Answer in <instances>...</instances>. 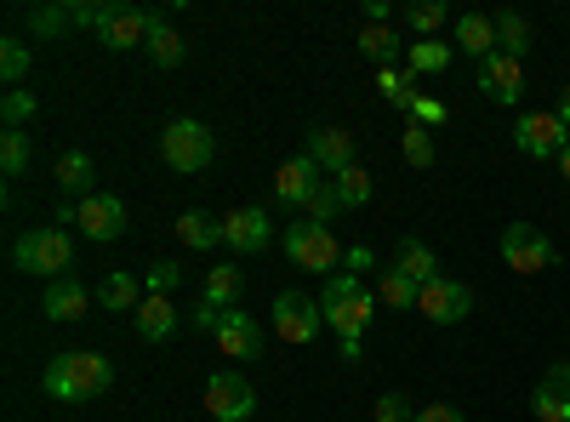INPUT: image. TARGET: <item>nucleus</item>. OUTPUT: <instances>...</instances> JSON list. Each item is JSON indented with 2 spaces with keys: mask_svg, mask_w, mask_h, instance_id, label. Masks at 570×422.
Listing matches in <instances>:
<instances>
[{
  "mask_svg": "<svg viewBox=\"0 0 570 422\" xmlns=\"http://www.w3.org/2000/svg\"><path fill=\"white\" fill-rule=\"evenodd\" d=\"M285 257H292L297 268H308V274H331V268H343V246H337V234H331L325 223H308V217H297L292 228H285Z\"/></svg>",
  "mask_w": 570,
  "mask_h": 422,
  "instance_id": "obj_5",
  "label": "nucleus"
},
{
  "mask_svg": "<svg viewBox=\"0 0 570 422\" xmlns=\"http://www.w3.org/2000/svg\"><path fill=\"white\" fill-rule=\"evenodd\" d=\"M142 52L155 58V69H177V63H183L188 46H183V35L166 23V12H149V46H142Z\"/></svg>",
  "mask_w": 570,
  "mask_h": 422,
  "instance_id": "obj_27",
  "label": "nucleus"
},
{
  "mask_svg": "<svg viewBox=\"0 0 570 422\" xmlns=\"http://www.w3.org/2000/svg\"><path fill=\"white\" fill-rule=\"evenodd\" d=\"M394 268H400L405 279H416V286H428V279L445 274V268H440V252L428 246V241H400V246H394Z\"/></svg>",
  "mask_w": 570,
  "mask_h": 422,
  "instance_id": "obj_25",
  "label": "nucleus"
},
{
  "mask_svg": "<svg viewBox=\"0 0 570 422\" xmlns=\"http://www.w3.org/2000/svg\"><path fill=\"white\" fill-rule=\"evenodd\" d=\"M240 292H246V274H240V263H217L212 274H206V286H200V303H212V308H234L240 303Z\"/></svg>",
  "mask_w": 570,
  "mask_h": 422,
  "instance_id": "obj_26",
  "label": "nucleus"
},
{
  "mask_svg": "<svg viewBox=\"0 0 570 422\" xmlns=\"http://www.w3.org/2000/svg\"><path fill=\"white\" fill-rule=\"evenodd\" d=\"M29 160H35V137H29L23 126H7V131H0V171H7V177H23Z\"/></svg>",
  "mask_w": 570,
  "mask_h": 422,
  "instance_id": "obj_31",
  "label": "nucleus"
},
{
  "mask_svg": "<svg viewBox=\"0 0 570 422\" xmlns=\"http://www.w3.org/2000/svg\"><path fill=\"white\" fill-rule=\"evenodd\" d=\"M268 325L279 343L292 349H308L320 332H325V314H320V297H303V292H279L274 308H268Z\"/></svg>",
  "mask_w": 570,
  "mask_h": 422,
  "instance_id": "obj_6",
  "label": "nucleus"
},
{
  "mask_svg": "<svg viewBox=\"0 0 570 422\" xmlns=\"http://www.w3.org/2000/svg\"><path fill=\"white\" fill-rule=\"evenodd\" d=\"M171 234H177L188 252H212V246H223V217H212V212H200V206H188V212L171 223Z\"/></svg>",
  "mask_w": 570,
  "mask_h": 422,
  "instance_id": "obj_23",
  "label": "nucleus"
},
{
  "mask_svg": "<svg viewBox=\"0 0 570 422\" xmlns=\"http://www.w3.org/2000/svg\"><path fill=\"white\" fill-rule=\"evenodd\" d=\"M468 308H473V292L462 286V279H451V274L428 279V286L416 292V314L434 320V325H456V320H468Z\"/></svg>",
  "mask_w": 570,
  "mask_h": 422,
  "instance_id": "obj_12",
  "label": "nucleus"
},
{
  "mask_svg": "<svg viewBox=\"0 0 570 422\" xmlns=\"http://www.w3.org/2000/svg\"><path fill=\"white\" fill-rule=\"evenodd\" d=\"M371 416H376V422H411V416H416V405H411L405 394H383V400L371 405Z\"/></svg>",
  "mask_w": 570,
  "mask_h": 422,
  "instance_id": "obj_43",
  "label": "nucleus"
},
{
  "mask_svg": "<svg viewBox=\"0 0 570 422\" xmlns=\"http://www.w3.org/2000/svg\"><path fill=\"white\" fill-rule=\"evenodd\" d=\"M331 183H337V195H343V206L354 212V206H365L371 195H376V183H371V171L365 166H348L343 177H331Z\"/></svg>",
  "mask_w": 570,
  "mask_h": 422,
  "instance_id": "obj_37",
  "label": "nucleus"
},
{
  "mask_svg": "<svg viewBox=\"0 0 570 422\" xmlns=\"http://www.w3.org/2000/svg\"><path fill=\"white\" fill-rule=\"evenodd\" d=\"M40 308H46V320L69 325V320H86V308H91V292H86L80 279L69 274V279H52V286L40 292Z\"/></svg>",
  "mask_w": 570,
  "mask_h": 422,
  "instance_id": "obj_19",
  "label": "nucleus"
},
{
  "mask_svg": "<svg viewBox=\"0 0 570 422\" xmlns=\"http://www.w3.org/2000/svg\"><path fill=\"white\" fill-rule=\"evenodd\" d=\"M91 35H98L109 52H137V46H149V12L126 7V0H104V18Z\"/></svg>",
  "mask_w": 570,
  "mask_h": 422,
  "instance_id": "obj_10",
  "label": "nucleus"
},
{
  "mask_svg": "<svg viewBox=\"0 0 570 422\" xmlns=\"http://www.w3.org/2000/svg\"><path fill=\"white\" fill-rule=\"evenodd\" d=\"M553 377H559V383L570 389V360H564V365H553Z\"/></svg>",
  "mask_w": 570,
  "mask_h": 422,
  "instance_id": "obj_51",
  "label": "nucleus"
},
{
  "mask_svg": "<svg viewBox=\"0 0 570 422\" xmlns=\"http://www.w3.org/2000/svg\"><path fill=\"white\" fill-rule=\"evenodd\" d=\"M160 160L183 177H200L212 160H217V131L195 115H177L166 131H160Z\"/></svg>",
  "mask_w": 570,
  "mask_h": 422,
  "instance_id": "obj_3",
  "label": "nucleus"
},
{
  "mask_svg": "<svg viewBox=\"0 0 570 422\" xmlns=\"http://www.w3.org/2000/svg\"><path fill=\"white\" fill-rule=\"evenodd\" d=\"M303 155H308L325 177H343L348 166H360V144H354V131H343V126H308Z\"/></svg>",
  "mask_w": 570,
  "mask_h": 422,
  "instance_id": "obj_11",
  "label": "nucleus"
},
{
  "mask_svg": "<svg viewBox=\"0 0 570 422\" xmlns=\"http://www.w3.org/2000/svg\"><path fill=\"white\" fill-rule=\"evenodd\" d=\"M109 383H115V365H109V354H98V349L58 354L52 365L40 371V389L52 394V400H63V405L98 400V394H109Z\"/></svg>",
  "mask_w": 570,
  "mask_h": 422,
  "instance_id": "obj_1",
  "label": "nucleus"
},
{
  "mask_svg": "<svg viewBox=\"0 0 570 422\" xmlns=\"http://www.w3.org/2000/svg\"><path fill=\"white\" fill-rule=\"evenodd\" d=\"M268 241H274V223H268L263 206H234V212H223V246H228L234 257H252V252H263Z\"/></svg>",
  "mask_w": 570,
  "mask_h": 422,
  "instance_id": "obj_14",
  "label": "nucleus"
},
{
  "mask_svg": "<svg viewBox=\"0 0 570 422\" xmlns=\"http://www.w3.org/2000/svg\"><path fill=\"white\" fill-rule=\"evenodd\" d=\"M553 115H559V120H564V131H570V86L559 91V109H553Z\"/></svg>",
  "mask_w": 570,
  "mask_h": 422,
  "instance_id": "obj_49",
  "label": "nucleus"
},
{
  "mask_svg": "<svg viewBox=\"0 0 570 422\" xmlns=\"http://www.w3.org/2000/svg\"><path fill=\"white\" fill-rule=\"evenodd\" d=\"M570 144V131L553 109H531V115H519L513 120V149L525 155V160H559Z\"/></svg>",
  "mask_w": 570,
  "mask_h": 422,
  "instance_id": "obj_8",
  "label": "nucleus"
},
{
  "mask_svg": "<svg viewBox=\"0 0 570 422\" xmlns=\"http://www.w3.org/2000/svg\"><path fill=\"white\" fill-rule=\"evenodd\" d=\"M480 91L491 104H519V91H525V63L519 58H508V52H497V58H485L480 63Z\"/></svg>",
  "mask_w": 570,
  "mask_h": 422,
  "instance_id": "obj_17",
  "label": "nucleus"
},
{
  "mask_svg": "<svg viewBox=\"0 0 570 422\" xmlns=\"http://www.w3.org/2000/svg\"><path fill=\"white\" fill-rule=\"evenodd\" d=\"M400 23H405L416 40H434V35L445 29V7H440V0H416V7L400 12Z\"/></svg>",
  "mask_w": 570,
  "mask_h": 422,
  "instance_id": "obj_33",
  "label": "nucleus"
},
{
  "mask_svg": "<svg viewBox=\"0 0 570 422\" xmlns=\"http://www.w3.org/2000/svg\"><path fill=\"white\" fill-rule=\"evenodd\" d=\"M451 58H456V46H445L440 35H434V40H411L405 69H411V75H445V69H451Z\"/></svg>",
  "mask_w": 570,
  "mask_h": 422,
  "instance_id": "obj_29",
  "label": "nucleus"
},
{
  "mask_svg": "<svg viewBox=\"0 0 570 422\" xmlns=\"http://www.w3.org/2000/svg\"><path fill=\"white\" fill-rule=\"evenodd\" d=\"M531 411H537V422H570V389L553 377V371H548V377L537 383V394H531Z\"/></svg>",
  "mask_w": 570,
  "mask_h": 422,
  "instance_id": "obj_30",
  "label": "nucleus"
},
{
  "mask_svg": "<svg viewBox=\"0 0 570 422\" xmlns=\"http://www.w3.org/2000/svg\"><path fill=\"white\" fill-rule=\"evenodd\" d=\"M131 325H137V337H142V343H166L177 325H183V314H177L171 297H142V308L131 314Z\"/></svg>",
  "mask_w": 570,
  "mask_h": 422,
  "instance_id": "obj_21",
  "label": "nucleus"
},
{
  "mask_svg": "<svg viewBox=\"0 0 570 422\" xmlns=\"http://www.w3.org/2000/svg\"><path fill=\"white\" fill-rule=\"evenodd\" d=\"M320 314L337 337H365L371 320H376V292H365L354 274H331L325 292H320Z\"/></svg>",
  "mask_w": 570,
  "mask_h": 422,
  "instance_id": "obj_2",
  "label": "nucleus"
},
{
  "mask_svg": "<svg viewBox=\"0 0 570 422\" xmlns=\"http://www.w3.org/2000/svg\"><path fill=\"white\" fill-rule=\"evenodd\" d=\"M320 183H325V171H320L308 155H292V160H279V171H274V200L303 212V206L314 200V189H320Z\"/></svg>",
  "mask_w": 570,
  "mask_h": 422,
  "instance_id": "obj_16",
  "label": "nucleus"
},
{
  "mask_svg": "<svg viewBox=\"0 0 570 422\" xmlns=\"http://www.w3.org/2000/svg\"><path fill=\"white\" fill-rule=\"evenodd\" d=\"M29 29H35V40H58L63 29H75V18H69V7H35Z\"/></svg>",
  "mask_w": 570,
  "mask_h": 422,
  "instance_id": "obj_39",
  "label": "nucleus"
},
{
  "mask_svg": "<svg viewBox=\"0 0 570 422\" xmlns=\"http://www.w3.org/2000/svg\"><path fill=\"white\" fill-rule=\"evenodd\" d=\"M206 411H212V422H246L257 411V389L246 371H217L206 383Z\"/></svg>",
  "mask_w": 570,
  "mask_h": 422,
  "instance_id": "obj_9",
  "label": "nucleus"
},
{
  "mask_svg": "<svg viewBox=\"0 0 570 422\" xmlns=\"http://www.w3.org/2000/svg\"><path fill=\"white\" fill-rule=\"evenodd\" d=\"M400 155H405V166L428 171V166H434V131H428V126H405L400 131Z\"/></svg>",
  "mask_w": 570,
  "mask_h": 422,
  "instance_id": "obj_34",
  "label": "nucleus"
},
{
  "mask_svg": "<svg viewBox=\"0 0 570 422\" xmlns=\"http://www.w3.org/2000/svg\"><path fill=\"white\" fill-rule=\"evenodd\" d=\"M371 263H376V257H371V246H348V252H343V274H354V279H360V274H371Z\"/></svg>",
  "mask_w": 570,
  "mask_h": 422,
  "instance_id": "obj_45",
  "label": "nucleus"
},
{
  "mask_svg": "<svg viewBox=\"0 0 570 422\" xmlns=\"http://www.w3.org/2000/svg\"><path fill=\"white\" fill-rule=\"evenodd\" d=\"M29 63H35V58H29L23 40H0V80H7L12 91H18V80L29 75Z\"/></svg>",
  "mask_w": 570,
  "mask_h": 422,
  "instance_id": "obj_38",
  "label": "nucleus"
},
{
  "mask_svg": "<svg viewBox=\"0 0 570 422\" xmlns=\"http://www.w3.org/2000/svg\"><path fill=\"white\" fill-rule=\"evenodd\" d=\"M497 46L508 58H519L525 63L531 58V46H537V29H531V18L525 12H497Z\"/></svg>",
  "mask_w": 570,
  "mask_h": 422,
  "instance_id": "obj_28",
  "label": "nucleus"
},
{
  "mask_svg": "<svg viewBox=\"0 0 570 422\" xmlns=\"http://www.w3.org/2000/svg\"><path fill=\"white\" fill-rule=\"evenodd\" d=\"M142 286H149V297H171V292H177V286H183V268H177V263H166V257H160V263H155V268H149V274H142Z\"/></svg>",
  "mask_w": 570,
  "mask_h": 422,
  "instance_id": "obj_40",
  "label": "nucleus"
},
{
  "mask_svg": "<svg viewBox=\"0 0 570 422\" xmlns=\"http://www.w3.org/2000/svg\"><path fill=\"white\" fill-rule=\"evenodd\" d=\"M502 263L513 274H548L559 263V246L548 241V234L537 223H508L502 228Z\"/></svg>",
  "mask_w": 570,
  "mask_h": 422,
  "instance_id": "obj_7",
  "label": "nucleus"
},
{
  "mask_svg": "<svg viewBox=\"0 0 570 422\" xmlns=\"http://www.w3.org/2000/svg\"><path fill=\"white\" fill-rule=\"evenodd\" d=\"M376 91H383V98H389L394 109H405V115H411V104L422 98V91H416V75H411V69H376Z\"/></svg>",
  "mask_w": 570,
  "mask_h": 422,
  "instance_id": "obj_32",
  "label": "nucleus"
},
{
  "mask_svg": "<svg viewBox=\"0 0 570 422\" xmlns=\"http://www.w3.org/2000/svg\"><path fill=\"white\" fill-rule=\"evenodd\" d=\"M343 212H348V206H343V195H337V183H320V189H314V200L303 206V217H308V223H325V228L337 223Z\"/></svg>",
  "mask_w": 570,
  "mask_h": 422,
  "instance_id": "obj_36",
  "label": "nucleus"
},
{
  "mask_svg": "<svg viewBox=\"0 0 570 422\" xmlns=\"http://www.w3.org/2000/svg\"><path fill=\"white\" fill-rule=\"evenodd\" d=\"M553 166H559V177H564V183H570V144H564V155H559V160H553Z\"/></svg>",
  "mask_w": 570,
  "mask_h": 422,
  "instance_id": "obj_50",
  "label": "nucleus"
},
{
  "mask_svg": "<svg viewBox=\"0 0 570 422\" xmlns=\"http://www.w3.org/2000/svg\"><path fill=\"white\" fill-rule=\"evenodd\" d=\"M416 279H405L400 268H389L383 279H376V303H389V308H416Z\"/></svg>",
  "mask_w": 570,
  "mask_h": 422,
  "instance_id": "obj_35",
  "label": "nucleus"
},
{
  "mask_svg": "<svg viewBox=\"0 0 570 422\" xmlns=\"http://www.w3.org/2000/svg\"><path fill=\"white\" fill-rule=\"evenodd\" d=\"M75 223H80V234H86V241L109 246V241H120V234H126V200L98 189V195H86V200L75 206Z\"/></svg>",
  "mask_w": 570,
  "mask_h": 422,
  "instance_id": "obj_13",
  "label": "nucleus"
},
{
  "mask_svg": "<svg viewBox=\"0 0 570 422\" xmlns=\"http://www.w3.org/2000/svg\"><path fill=\"white\" fill-rule=\"evenodd\" d=\"M354 52H365L376 69H394L400 52H411V46H400V29H394V23H365V29L354 35Z\"/></svg>",
  "mask_w": 570,
  "mask_h": 422,
  "instance_id": "obj_22",
  "label": "nucleus"
},
{
  "mask_svg": "<svg viewBox=\"0 0 570 422\" xmlns=\"http://www.w3.org/2000/svg\"><path fill=\"white\" fill-rule=\"evenodd\" d=\"M445 120H451V109H445L440 98H428V91L411 104V126H428V131H434V126H445Z\"/></svg>",
  "mask_w": 570,
  "mask_h": 422,
  "instance_id": "obj_42",
  "label": "nucleus"
},
{
  "mask_svg": "<svg viewBox=\"0 0 570 422\" xmlns=\"http://www.w3.org/2000/svg\"><path fill=\"white\" fill-rule=\"evenodd\" d=\"M188 325H195V332H206V337H217V325H223V308H212V303H200L195 314H188Z\"/></svg>",
  "mask_w": 570,
  "mask_h": 422,
  "instance_id": "obj_44",
  "label": "nucleus"
},
{
  "mask_svg": "<svg viewBox=\"0 0 570 422\" xmlns=\"http://www.w3.org/2000/svg\"><path fill=\"white\" fill-rule=\"evenodd\" d=\"M52 177H58V189L80 206L86 195H98V189H91V177H98V166H91V155L86 149H63L58 160H52Z\"/></svg>",
  "mask_w": 570,
  "mask_h": 422,
  "instance_id": "obj_20",
  "label": "nucleus"
},
{
  "mask_svg": "<svg viewBox=\"0 0 570 422\" xmlns=\"http://www.w3.org/2000/svg\"><path fill=\"white\" fill-rule=\"evenodd\" d=\"M0 115H7V126H29L40 115L35 91H7V98H0Z\"/></svg>",
  "mask_w": 570,
  "mask_h": 422,
  "instance_id": "obj_41",
  "label": "nucleus"
},
{
  "mask_svg": "<svg viewBox=\"0 0 570 422\" xmlns=\"http://www.w3.org/2000/svg\"><path fill=\"white\" fill-rule=\"evenodd\" d=\"M12 263L23 274H46V286H52V279H69L75 274V241H69L63 228H29V234H18Z\"/></svg>",
  "mask_w": 570,
  "mask_h": 422,
  "instance_id": "obj_4",
  "label": "nucleus"
},
{
  "mask_svg": "<svg viewBox=\"0 0 570 422\" xmlns=\"http://www.w3.org/2000/svg\"><path fill=\"white\" fill-rule=\"evenodd\" d=\"M451 46H456L462 58H473V63L497 58V52H502V46H497V18H485V12H462V18H456Z\"/></svg>",
  "mask_w": 570,
  "mask_h": 422,
  "instance_id": "obj_18",
  "label": "nucleus"
},
{
  "mask_svg": "<svg viewBox=\"0 0 570 422\" xmlns=\"http://www.w3.org/2000/svg\"><path fill=\"white\" fill-rule=\"evenodd\" d=\"M337 354H343V365H360V360H365V337H343Z\"/></svg>",
  "mask_w": 570,
  "mask_h": 422,
  "instance_id": "obj_47",
  "label": "nucleus"
},
{
  "mask_svg": "<svg viewBox=\"0 0 570 422\" xmlns=\"http://www.w3.org/2000/svg\"><path fill=\"white\" fill-rule=\"evenodd\" d=\"M411 422H468V416H462L456 405H445V400H440V405H422Z\"/></svg>",
  "mask_w": 570,
  "mask_h": 422,
  "instance_id": "obj_46",
  "label": "nucleus"
},
{
  "mask_svg": "<svg viewBox=\"0 0 570 422\" xmlns=\"http://www.w3.org/2000/svg\"><path fill=\"white\" fill-rule=\"evenodd\" d=\"M142 297H149V286H142L137 274H126V268L104 274V286H98V303H104V308H115V314H137V308H142Z\"/></svg>",
  "mask_w": 570,
  "mask_h": 422,
  "instance_id": "obj_24",
  "label": "nucleus"
},
{
  "mask_svg": "<svg viewBox=\"0 0 570 422\" xmlns=\"http://www.w3.org/2000/svg\"><path fill=\"white\" fill-rule=\"evenodd\" d=\"M217 349L234 360V365H252L263 360V320L246 314V308H228L223 325H217Z\"/></svg>",
  "mask_w": 570,
  "mask_h": 422,
  "instance_id": "obj_15",
  "label": "nucleus"
},
{
  "mask_svg": "<svg viewBox=\"0 0 570 422\" xmlns=\"http://www.w3.org/2000/svg\"><path fill=\"white\" fill-rule=\"evenodd\" d=\"M365 23H389V0H365Z\"/></svg>",
  "mask_w": 570,
  "mask_h": 422,
  "instance_id": "obj_48",
  "label": "nucleus"
}]
</instances>
